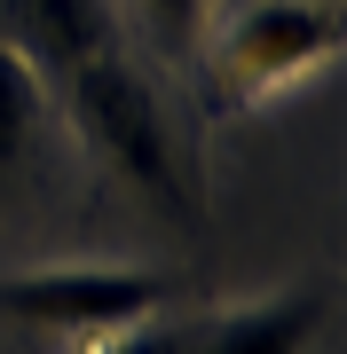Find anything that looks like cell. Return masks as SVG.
Segmentation results:
<instances>
[{
  "label": "cell",
  "instance_id": "cell-1",
  "mask_svg": "<svg viewBox=\"0 0 347 354\" xmlns=\"http://www.w3.org/2000/svg\"><path fill=\"white\" fill-rule=\"evenodd\" d=\"M55 87H64V111H71L79 142H87L127 189H142L158 213H174V221L190 213V181H181L174 127H166V111H158L150 79H142L127 55L103 48V55H87V64H71Z\"/></svg>",
  "mask_w": 347,
  "mask_h": 354
},
{
  "label": "cell",
  "instance_id": "cell-2",
  "mask_svg": "<svg viewBox=\"0 0 347 354\" xmlns=\"http://www.w3.org/2000/svg\"><path fill=\"white\" fill-rule=\"evenodd\" d=\"M166 299H174V276L127 268V260H48L0 283V315L55 346H103L118 330L166 315Z\"/></svg>",
  "mask_w": 347,
  "mask_h": 354
},
{
  "label": "cell",
  "instance_id": "cell-3",
  "mask_svg": "<svg viewBox=\"0 0 347 354\" xmlns=\"http://www.w3.org/2000/svg\"><path fill=\"white\" fill-rule=\"evenodd\" d=\"M347 24L332 0H244L213 32V79L229 102H269L323 64H339Z\"/></svg>",
  "mask_w": 347,
  "mask_h": 354
},
{
  "label": "cell",
  "instance_id": "cell-4",
  "mask_svg": "<svg viewBox=\"0 0 347 354\" xmlns=\"http://www.w3.org/2000/svg\"><path fill=\"white\" fill-rule=\"evenodd\" d=\"M316 330H323V283L300 276V283H284V291L213 307L206 323L174 330V346L181 354H308Z\"/></svg>",
  "mask_w": 347,
  "mask_h": 354
},
{
  "label": "cell",
  "instance_id": "cell-5",
  "mask_svg": "<svg viewBox=\"0 0 347 354\" xmlns=\"http://www.w3.org/2000/svg\"><path fill=\"white\" fill-rule=\"evenodd\" d=\"M0 39L39 79H64L71 64L118 48V24H111V0H0Z\"/></svg>",
  "mask_w": 347,
  "mask_h": 354
},
{
  "label": "cell",
  "instance_id": "cell-6",
  "mask_svg": "<svg viewBox=\"0 0 347 354\" xmlns=\"http://www.w3.org/2000/svg\"><path fill=\"white\" fill-rule=\"evenodd\" d=\"M39 118H48V79L0 39V181H16L39 150Z\"/></svg>",
  "mask_w": 347,
  "mask_h": 354
},
{
  "label": "cell",
  "instance_id": "cell-7",
  "mask_svg": "<svg viewBox=\"0 0 347 354\" xmlns=\"http://www.w3.org/2000/svg\"><path fill=\"white\" fill-rule=\"evenodd\" d=\"M134 8H142V24L166 39V48H190L197 24H206V0H134Z\"/></svg>",
  "mask_w": 347,
  "mask_h": 354
},
{
  "label": "cell",
  "instance_id": "cell-8",
  "mask_svg": "<svg viewBox=\"0 0 347 354\" xmlns=\"http://www.w3.org/2000/svg\"><path fill=\"white\" fill-rule=\"evenodd\" d=\"M79 354H181L174 346V323H134V330H118V339H103V346H79Z\"/></svg>",
  "mask_w": 347,
  "mask_h": 354
},
{
  "label": "cell",
  "instance_id": "cell-9",
  "mask_svg": "<svg viewBox=\"0 0 347 354\" xmlns=\"http://www.w3.org/2000/svg\"><path fill=\"white\" fill-rule=\"evenodd\" d=\"M332 8H339V0H332Z\"/></svg>",
  "mask_w": 347,
  "mask_h": 354
}]
</instances>
